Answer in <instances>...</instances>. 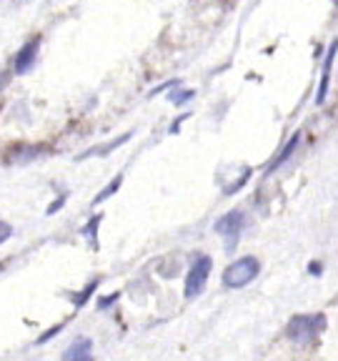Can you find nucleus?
Returning a JSON list of instances; mask_svg holds the SVG:
<instances>
[{
  "label": "nucleus",
  "mask_w": 338,
  "mask_h": 361,
  "mask_svg": "<svg viewBox=\"0 0 338 361\" xmlns=\"http://www.w3.org/2000/svg\"><path fill=\"white\" fill-rule=\"evenodd\" d=\"M323 329H326V316H321V313H309V316H293L288 329H286V334H288L291 341L306 346V344H314Z\"/></svg>",
  "instance_id": "obj_1"
},
{
  "label": "nucleus",
  "mask_w": 338,
  "mask_h": 361,
  "mask_svg": "<svg viewBox=\"0 0 338 361\" xmlns=\"http://www.w3.org/2000/svg\"><path fill=\"white\" fill-rule=\"evenodd\" d=\"M261 271V264L253 256H246V259H238L236 264H231L223 271V283L228 289H241L246 283H251Z\"/></svg>",
  "instance_id": "obj_2"
},
{
  "label": "nucleus",
  "mask_w": 338,
  "mask_h": 361,
  "mask_svg": "<svg viewBox=\"0 0 338 361\" xmlns=\"http://www.w3.org/2000/svg\"><path fill=\"white\" fill-rule=\"evenodd\" d=\"M211 269H213V261L208 259V256H201L196 264L190 266L188 276H185V291H183L185 299H196V296L201 294L203 286H206V281H208Z\"/></svg>",
  "instance_id": "obj_3"
},
{
  "label": "nucleus",
  "mask_w": 338,
  "mask_h": 361,
  "mask_svg": "<svg viewBox=\"0 0 338 361\" xmlns=\"http://www.w3.org/2000/svg\"><path fill=\"white\" fill-rule=\"evenodd\" d=\"M246 226V216L241 213V211H228L225 216H220L218 221H216V231L218 234H223L225 239H228V251H233L236 248V241H238V234H241V229Z\"/></svg>",
  "instance_id": "obj_4"
},
{
  "label": "nucleus",
  "mask_w": 338,
  "mask_h": 361,
  "mask_svg": "<svg viewBox=\"0 0 338 361\" xmlns=\"http://www.w3.org/2000/svg\"><path fill=\"white\" fill-rule=\"evenodd\" d=\"M36 58H38V41L25 43L23 48H20V53L15 55V73H28L33 68V63H36Z\"/></svg>",
  "instance_id": "obj_5"
},
{
  "label": "nucleus",
  "mask_w": 338,
  "mask_h": 361,
  "mask_svg": "<svg viewBox=\"0 0 338 361\" xmlns=\"http://www.w3.org/2000/svg\"><path fill=\"white\" fill-rule=\"evenodd\" d=\"M333 58H336V45H331V48H328V58H326V63H323V76H321V85H318V96H316V103H323V101H326L328 76H331Z\"/></svg>",
  "instance_id": "obj_6"
},
{
  "label": "nucleus",
  "mask_w": 338,
  "mask_h": 361,
  "mask_svg": "<svg viewBox=\"0 0 338 361\" xmlns=\"http://www.w3.org/2000/svg\"><path fill=\"white\" fill-rule=\"evenodd\" d=\"M90 356V339H76L71 344V349L66 351V359L73 361V359H88Z\"/></svg>",
  "instance_id": "obj_7"
},
{
  "label": "nucleus",
  "mask_w": 338,
  "mask_h": 361,
  "mask_svg": "<svg viewBox=\"0 0 338 361\" xmlns=\"http://www.w3.org/2000/svg\"><path fill=\"white\" fill-rule=\"evenodd\" d=\"M298 141H301V133H296V136H293L291 141H288V146H286L283 150H281V156L276 158V161H273V166H271V171H276V169H281V166H283L286 161H288V158H291V153L293 150L298 148Z\"/></svg>",
  "instance_id": "obj_8"
},
{
  "label": "nucleus",
  "mask_w": 338,
  "mask_h": 361,
  "mask_svg": "<svg viewBox=\"0 0 338 361\" xmlns=\"http://www.w3.org/2000/svg\"><path fill=\"white\" fill-rule=\"evenodd\" d=\"M43 153V148H18L10 156V163H28L33 158H38Z\"/></svg>",
  "instance_id": "obj_9"
},
{
  "label": "nucleus",
  "mask_w": 338,
  "mask_h": 361,
  "mask_svg": "<svg viewBox=\"0 0 338 361\" xmlns=\"http://www.w3.org/2000/svg\"><path fill=\"white\" fill-rule=\"evenodd\" d=\"M95 286H98V281L88 283V289H85V291H80V294H78V296H73V304H76V306H83L85 301L90 299V294H93V291H95Z\"/></svg>",
  "instance_id": "obj_10"
},
{
  "label": "nucleus",
  "mask_w": 338,
  "mask_h": 361,
  "mask_svg": "<svg viewBox=\"0 0 338 361\" xmlns=\"http://www.w3.org/2000/svg\"><path fill=\"white\" fill-rule=\"evenodd\" d=\"M98 223H101V216H93V218H90V223H88V229H83V234L88 236L90 241H93V246H95V241H98V239H95V231H98Z\"/></svg>",
  "instance_id": "obj_11"
},
{
  "label": "nucleus",
  "mask_w": 338,
  "mask_h": 361,
  "mask_svg": "<svg viewBox=\"0 0 338 361\" xmlns=\"http://www.w3.org/2000/svg\"><path fill=\"white\" fill-rule=\"evenodd\" d=\"M118 186H120V176H118L115 180H113L111 188H106V191H101L98 196H95V204H103V199H108V196H111L113 191H118Z\"/></svg>",
  "instance_id": "obj_12"
},
{
  "label": "nucleus",
  "mask_w": 338,
  "mask_h": 361,
  "mask_svg": "<svg viewBox=\"0 0 338 361\" xmlns=\"http://www.w3.org/2000/svg\"><path fill=\"white\" fill-rule=\"evenodd\" d=\"M190 98H193V93H190V90H178V93H173V96H171V101L178 103V106H181V103L190 101Z\"/></svg>",
  "instance_id": "obj_13"
},
{
  "label": "nucleus",
  "mask_w": 338,
  "mask_h": 361,
  "mask_svg": "<svg viewBox=\"0 0 338 361\" xmlns=\"http://www.w3.org/2000/svg\"><path fill=\"white\" fill-rule=\"evenodd\" d=\"M10 234H13V229H10V226H8V223H0V243H3V241H6Z\"/></svg>",
  "instance_id": "obj_14"
},
{
  "label": "nucleus",
  "mask_w": 338,
  "mask_h": 361,
  "mask_svg": "<svg viewBox=\"0 0 338 361\" xmlns=\"http://www.w3.org/2000/svg\"><path fill=\"white\" fill-rule=\"evenodd\" d=\"M115 299H118V294H111V296H108V299H101V304H98V306H101V309L111 306V301H115Z\"/></svg>",
  "instance_id": "obj_15"
},
{
  "label": "nucleus",
  "mask_w": 338,
  "mask_h": 361,
  "mask_svg": "<svg viewBox=\"0 0 338 361\" xmlns=\"http://www.w3.org/2000/svg\"><path fill=\"white\" fill-rule=\"evenodd\" d=\"M311 274H316V276H318V274H321V266H318V264L311 266Z\"/></svg>",
  "instance_id": "obj_16"
}]
</instances>
